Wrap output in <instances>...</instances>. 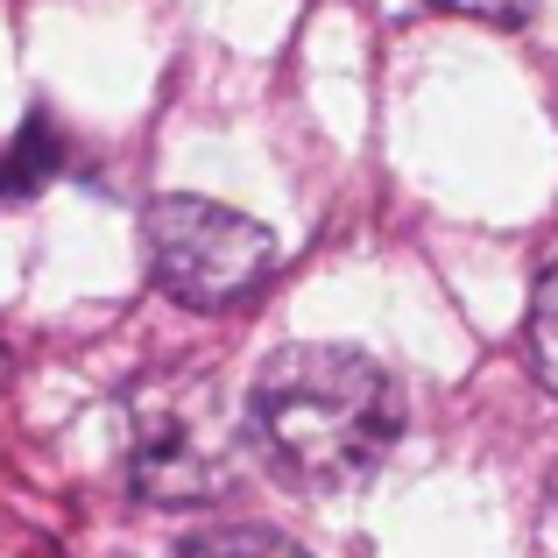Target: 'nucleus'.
<instances>
[{
    "instance_id": "6",
    "label": "nucleus",
    "mask_w": 558,
    "mask_h": 558,
    "mask_svg": "<svg viewBox=\"0 0 558 558\" xmlns=\"http://www.w3.org/2000/svg\"><path fill=\"white\" fill-rule=\"evenodd\" d=\"M531 368L558 396V262L537 276V298H531Z\"/></svg>"
},
{
    "instance_id": "2",
    "label": "nucleus",
    "mask_w": 558,
    "mask_h": 558,
    "mask_svg": "<svg viewBox=\"0 0 558 558\" xmlns=\"http://www.w3.org/2000/svg\"><path fill=\"white\" fill-rule=\"evenodd\" d=\"M142 233H149V269L163 298H178L184 312H233L276 269V233L262 219L219 198H191V191L156 198Z\"/></svg>"
},
{
    "instance_id": "3",
    "label": "nucleus",
    "mask_w": 558,
    "mask_h": 558,
    "mask_svg": "<svg viewBox=\"0 0 558 558\" xmlns=\"http://www.w3.org/2000/svg\"><path fill=\"white\" fill-rule=\"evenodd\" d=\"M135 474L142 502H213L233 481V438L219 417V396L191 375H156L135 389Z\"/></svg>"
},
{
    "instance_id": "7",
    "label": "nucleus",
    "mask_w": 558,
    "mask_h": 558,
    "mask_svg": "<svg viewBox=\"0 0 558 558\" xmlns=\"http://www.w3.org/2000/svg\"><path fill=\"white\" fill-rule=\"evenodd\" d=\"M432 8H446V14H466V22L517 28V22H531V8H537V0H432Z\"/></svg>"
},
{
    "instance_id": "8",
    "label": "nucleus",
    "mask_w": 558,
    "mask_h": 558,
    "mask_svg": "<svg viewBox=\"0 0 558 558\" xmlns=\"http://www.w3.org/2000/svg\"><path fill=\"white\" fill-rule=\"evenodd\" d=\"M551 517H558V474H551Z\"/></svg>"
},
{
    "instance_id": "9",
    "label": "nucleus",
    "mask_w": 558,
    "mask_h": 558,
    "mask_svg": "<svg viewBox=\"0 0 558 558\" xmlns=\"http://www.w3.org/2000/svg\"><path fill=\"white\" fill-rule=\"evenodd\" d=\"M0 381H8V361H0Z\"/></svg>"
},
{
    "instance_id": "4",
    "label": "nucleus",
    "mask_w": 558,
    "mask_h": 558,
    "mask_svg": "<svg viewBox=\"0 0 558 558\" xmlns=\"http://www.w3.org/2000/svg\"><path fill=\"white\" fill-rule=\"evenodd\" d=\"M57 163H64V142H57V128L36 113V121H28L22 135L0 149V205L43 191V178H57Z\"/></svg>"
},
{
    "instance_id": "5",
    "label": "nucleus",
    "mask_w": 558,
    "mask_h": 558,
    "mask_svg": "<svg viewBox=\"0 0 558 558\" xmlns=\"http://www.w3.org/2000/svg\"><path fill=\"white\" fill-rule=\"evenodd\" d=\"M170 558H312L304 545H290L283 531H262V523H233V531H205L184 537Z\"/></svg>"
},
{
    "instance_id": "1",
    "label": "nucleus",
    "mask_w": 558,
    "mask_h": 558,
    "mask_svg": "<svg viewBox=\"0 0 558 558\" xmlns=\"http://www.w3.org/2000/svg\"><path fill=\"white\" fill-rule=\"evenodd\" d=\"M241 432L276 481H290L304 495H340L361 488L396 452L403 396H396V375L375 354L304 340L262 361Z\"/></svg>"
}]
</instances>
